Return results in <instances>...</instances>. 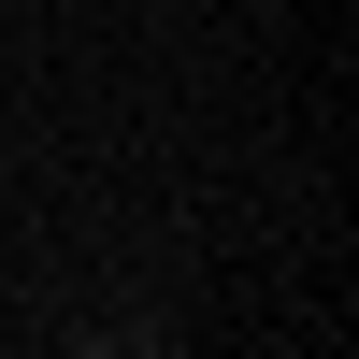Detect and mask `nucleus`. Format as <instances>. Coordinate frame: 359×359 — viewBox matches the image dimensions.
Listing matches in <instances>:
<instances>
[]
</instances>
